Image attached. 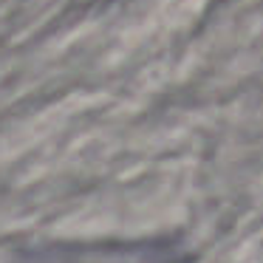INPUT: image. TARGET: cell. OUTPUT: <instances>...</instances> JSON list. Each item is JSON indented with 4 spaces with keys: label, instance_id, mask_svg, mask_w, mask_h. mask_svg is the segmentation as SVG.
<instances>
[{
    "label": "cell",
    "instance_id": "cell-1",
    "mask_svg": "<svg viewBox=\"0 0 263 263\" xmlns=\"http://www.w3.org/2000/svg\"><path fill=\"white\" fill-rule=\"evenodd\" d=\"M6 263H195V252L178 235L139 240H46L14 249Z\"/></svg>",
    "mask_w": 263,
    "mask_h": 263
}]
</instances>
